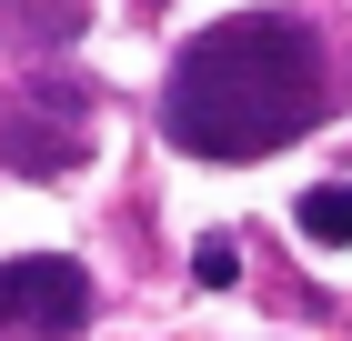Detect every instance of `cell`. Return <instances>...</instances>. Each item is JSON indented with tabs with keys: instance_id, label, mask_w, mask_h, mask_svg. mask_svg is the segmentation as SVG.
<instances>
[{
	"instance_id": "6da1fadb",
	"label": "cell",
	"mask_w": 352,
	"mask_h": 341,
	"mask_svg": "<svg viewBox=\"0 0 352 341\" xmlns=\"http://www.w3.org/2000/svg\"><path fill=\"white\" fill-rule=\"evenodd\" d=\"M332 121V60L302 10H232L191 30L162 80V131L191 161H262Z\"/></svg>"
},
{
	"instance_id": "7a4b0ae2",
	"label": "cell",
	"mask_w": 352,
	"mask_h": 341,
	"mask_svg": "<svg viewBox=\"0 0 352 341\" xmlns=\"http://www.w3.org/2000/svg\"><path fill=\"white\" fill-rule=\"evenodd\" d=\"M71 331H91V271L71 251L0 261V341H71Z\"/></svg>"
},
{
	"instance_id": "3957f363",
	"label": "cell",
	"mask_w": 352,
	"mask_h": 341,
	"mask_svg": "<svg viewBox=\"0 0 352 341\" xmlns=\"http://www.w3.org/2000/svg\"><path fill=\"white\" fill-rule=\"evenodd\" d=\"M81 30V0H0V40H21V51H51Z\"/></svg>"
},
{
	"instance_id": "277c9868",
	"label": "cell",
	"mask_w": 352,
	"mask_h": 341,
	"mask_svg": "<svg viewBox=\"0 0 352 341\" xmlns=\"http://www.w3.org/2000/svg\"><path fill=\"white\" fill-rule=\"evenodd\" d=\"M302 231L332 241V251H352V181H312L302 191Z\"/></svg>"
},
{
	"instance_id": "5b68a950",
	"label": "cell",
	"mask_w": 352,
	"mask_h": 341,
	"mask_svg": "<svg viewBox=\"0 0 352 341\" xmlns=\"http://www.w3.org/2000/svg\"><path fill=\"white\" fill-rule=\"evenodd\" d=\"M191 281H201V291H232V281H242V241H201V251H191Z\"/></svg>"
}]
</instances>
